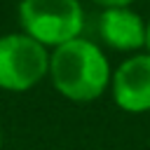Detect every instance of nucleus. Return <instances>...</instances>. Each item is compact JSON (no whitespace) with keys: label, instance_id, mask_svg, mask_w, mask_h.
<instances>
[{"label":"nucleus","instance_id":"nucleus-1","mask_svg":"<svg viewBox=\"0 0 150 150\" xmlns=\"http://www.w3.org/2000/svg\"><path fill=\"white\" fill-rule=\"evenodd\" d=\"M47 80L61 98L70 103H91L110 91L112 63L101 42L80 35L52 49Z\"/></svg>","mask_w":150,"mask_h":150},{"label":"nucleus","instance_id":"nucleus-2","mask_svg":"<svg viewBox=\"0 0 150 150\" xmlns=\"http://www.w3.org/2000/svg\"><path fill=\"white\" fill-rule=\"evenodd\" d=\"M19 30L49 52L84 35L87 14L82 0H19Z\"/></svg>","mask_w":150,"mask_h":150},{"label":"nucleus","instance_id":"nucleus-3","mask_svg":"<svg viewBox=\"0 0 150 150\" xmlns=\"http://www.w3.org/2000/svg\"><path fill=\"white\" fill-rule=\"evenodd\" d=\"M49 49L26 35L12 30L0 35V91L26 94L49 75Z\"/></svg>","mask_w":150,"mask_h":150},{"label":"nucleus","instance_id":"nucleus-4","mask_svg":"<svg viewBox=\"0 0 150 150\" xmlns=\"http://www.w3.org/2000/svg\"><path fill=\"white\" fill-rule=\"evenodd\" d=\"M108 94L122 112H150V54L145 49L124 56L112 68Z\"/></svg>","mask_w":150,"mask_h":150},{"label":"nucleus","instance_id":"nucleus-5","mask_svg":"<svg viewBox=\"0 0 150 150\" xmlns=\"http://www.w3.org/2000/svg\"><path fill=\"white\" fill-rule=\"evenodd\" d=\"M145 28L148 19H143L134 7L101 9L96 19V33L101 45L127 56L145 49Z\"/></svg>","mask_w":150,"mask_h":150},{"label":"nucleus","instance_id":"nucleus-6","mask_svg":"<svg viewBox=\"0 0 150 150\" xmlns=\"http://www.w3.org/2000/svg\"><path fill=\"white\" fill-rule=\"evenodd\" d=\"M98 9H112V7H131L136 0H89Z\"/></svg>","mask_w":150,"mask_h":150},{"label":"nucleus","instance_id":"nucleus-7","mask_svg":"<svg viewBox=\"0 0 150 150\" xmlns=\"http://www.w3.org/2000/svg\"><path fill=\"white\" fill-rule=\"evenodd\" d=\"M145 52L150 54V19H148V28H145Z\"/></svg>","mask_w":150,"mask_h":150},{"label":"nucleus","instance_id":"nucleus-8","mask_svg":"<svg viewBox=\"0 0 150 150\" xmlns=\"http://www.w3.org/2000/svg\"><path fill=\"white\" fill-rule=\"evenodd\" d=\"M2 145H5V136H2V127H0V150H2Z\"/></svg>","mask_w":150,"mask_h":150}]
</instances>
